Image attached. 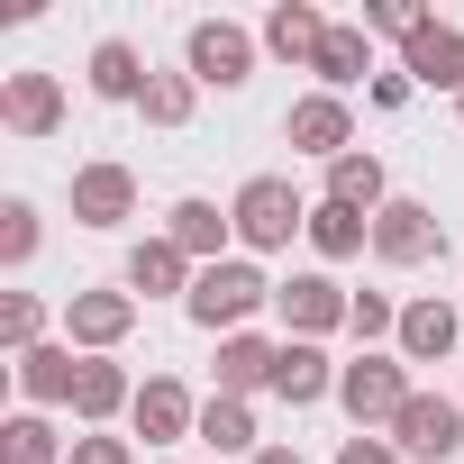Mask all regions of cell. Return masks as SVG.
<instances>
[{"instance_id":"1","label":"cell","mask_w":464,"mask_h":464,"mask_svg":"<svg viewBox=\"0 0 464 464\" xmlns=\"http://www.w3.org/2000/svg\"><path fill=\"white\" fill-rule=\"evenodd\" d=\"M191 328H209V337H237L256 310H274V283L256 274V256H227V265H200V283H191Z\"/></svg>"},{"instance_id":"2","label":"cell","mask_w":464,"mask_h":464,"mask_svg":"<svg viewBox=\"0 0 464 464\" xmlns=\"http://www.w3.org/2000/svg\"><path fill=\"white\" fill-rule=\"evenodd\" d=\"M227 218H237V246H246V256H274V246L310 237V200H301L283 173H256V182H237Z\"/></svg>"},{"instance_id":"3","label":"cell","mask_w":464,"mask_h":464,"mask_svg":"<svg viewBox=\"0 0 464 464\" xmlns=\"http://www.w3.org/2000/svg\"><path fill=\"white\" fill-rule=\"evenodd\" d=\"M410 392H419V382H410L401 355H373V346H364L355 364H337V401H346L355 428H392V419L410 410Z\"/></svg>"},{"instance_id":"4","label":"cell","mask_w":464,"mask_h":464,"mask_svg":"<svg viewBox=\"0 0 464 464\" xmlns=\"http://www.w3.org/2000/svg\"><path fill=\"white\" fill-rule=\"evenodd\" d=\"M256 28H237V19H191V37H182V73L200 82V92H237L246 73H256Z\"/></svg>"},{"instance_id":"5","label":"cell","mask_w":464,"mask_h":464,"mask_svg":"<svg viewBox=\"0 0 464 464\" xmlns=\"http://www.w3.org/2000/svg\"><path fill=\"white\" fill-rule=\"evenodd\" d=\"M128 328H137V292L128 283H92V292L64 301V346L73 355H110Z\"/></svg>"},{"instance_id":"6","label":"cell","mask_w":464,"mask_h":464,"mask_svg":"<svg viewBox=\"0 0 464 464\" xmlns=\"http://www.w3.org/2000/svg\"><path fill=\"white\" fill-rule=\"evenodd\" d=\"M392 446H401V464H446V455L464 446V401H446V392H410V410L392 419Z\"/></svg>"},{"instance_id":"7","label":"cell","mask_w":464,"mask_h":464,"mask_svg":"<svg viewBox=\"0 0 464 464\" xmlns=\"http://www.w3.org/2000/svg\"><path fill=\"white\" fill-rule=\"evenodd\" d=\"M373 256L401 265V274H410V265H437V256H446V218H437L428 200H382V209H373Z\"/></svg>"},{"instance_id":"8","label":"cell","mask_w":464,"mask_h":464,"mask_svg":"<svg viewBox=\"0 0 464 464\" xmlns=\"http://www.w3.org/2000/svg\"><path fill=\"white\" fill-rule=\"evenodd\" d=\"M283 137H292L301 155L337 164V155H355V110H346L337 92H301V101L283 110Z\"/></svg>"},{"instance_id":"9","label":"cell","mask_w":464,"mask_h":464,"mask_svg":"<svg viewBox=\"0 0 464 464\" xmlns=\"http://www.w3.org/2000/svg\"><path fill=\"white\" fill-rule=\"evenodd\" d=\"M346 310H355V292H337L328 274H292V283H274V319L292 328V337H328V328H346Z\"/></svg>"},{"instance_id":"10","label":"cell","mask_w":464,"mask_h":464,"mask_svg":"<svg viewBox=\"0 0 464 464\" xmlns=\"http://www.w3.org/2000/svg\"><path fill=\"white\" fill-rule=\"evenodd\" d=\"M128 428H137L146 446H182V437H200V401H191L173 373H155V382H137V410H128Z\"/></svg>"},{"instance_id":"11","label":"cell","mask_w":464,"mask_h":464,"mask_svg":"<svg viewBox=\"0 0 464 464\" xmlns=\"http://www.w3.org/2000/svg\"><path fill=\"white\" fill-rule=\"evenodd\" d=\"M0 128L10 137H55L64 128V82L55 73H0Z\"/></svg>"},{"instance_id":"12","label":"cell","mask_w":464,"mask_h":464,"mask_svg":"<svg viewBox=\"0 0 464 464\" xmlns=\"http://www.w3.org/2000/svg\"><path fill=\"white\" fill-rule=\"evenodd\" d=\"M10 373H19V401H28V410H73L82 355H73V346H28V355H10Z\"/></svg>"},{"instance_id":"13","label":"cell","mask_w":464,"mask_h":464,"mask_svg":"<svg viewBox=\"0 0 464 464\" xmlns=\"http://www.w3.org/2000/svg\"><path fill=\"white\" fill-rule=\"evenodd\" d=\"M164 237H173L191 265H227V237H237V218H227L218 200H173V209H164Z\"/></svg>"},{"instance_id":"14","label":"cell","mask_w":464,"mask_h":464,"mask_svg":"<svg viewBox=\"0 0 464 464\" xmlns=\"http://www.w3.org/2000/svg\"><path fill=\"white\" fill-rule=\"evenodd\" d=\"M73 218H82V227L137 218V173H128V164H82V173H73Z\"/></svg>"},{"instance_id":"15","label":"cell","mask_w":464,"mask_h":464,"mask_svg":"<svg viewBox=\"0 0 464 464\" xmlns=\"http://www.w3.org/2000/svg\"><path fill=\"white\" fill-rule=\"evenodd\" d=\"M401 73L428 82V92H455V101H464V28H437V19H428V28L401 46Z\"/></svg>"},{"instance_id":"16","label":"cell","mask_w":464,"mask_h":464,"mask_svg":"<svg viewBox=\"0 0 464 464\" xmlns=\"http://www.w3.org/2000/svg\"><path fill=\"white\" fill-rule=\"evenodd\" d=\"M274 364H283V346H274V337H256V328L218 337V392H227V401H256V392H274Z\"/></svg>"},{"instance_id":"17","label":"cell","mask_w":464,"mask_h":464,"mask_svg":"<svg viewBox=\"0 0 464 464\" xmlns=\"http://www.w3.org/2000/svg\"><path fill=\"white\" fill-rule=\"evenodd\" d=\"M119 410H137V382L119 355H82V382H73V419L82 428H110Z\"/></svg>"},{"instance_id":"18","label":"cell","mask_w":464,"mask_h":464,"mask_svg":"<svg viewBox=\"0 0 464 464\" xmlns=\"http://www.w3.org/2000/svg\"><path fill=\"white\" fill-rule=\"evenodd\" d=\"M191 283H200V265H191L173 237H137V256H128V292H146V301L182 292V301H191Z\"/></svg>"},{"instance_id":"19","label":"cell","mask_w":464,"mask_h":464,"mask_svg":"<svg viewBox=\"0 0 464 464\" xmlns=\"http://www.w3.org/2000/svg\"><path fill=\"white\" fill-rule=\"evenodd\" d=\"M455 337H464V319H455V301H410L401 310V364H437V355H455Z\"/></svg>"},{"instance_id":"20","label":"cell","mask_w":464,"mask_h":464,"mask_svg":"<svg viewBox=\"0 0 464 464\" xmlns=\"http://www.w3.org/2000/svg\"><path fill=\"white\" fill-rule=\"evenodd\" d=\"M328 392H337V364H328L310 337H283V364H274V401L310 410V401H328Z\"/></svg>"},{"instance_id":"21","label":"cell","mask_w":464,"mask_h":464,"mask_svg":"<svg viewBox=\"0 0 464 464\" xmlns=\"http://www.w3.org/2000/svg\"><path fill=\"white\" fill-rule=\"evenodd\" d=\"M283 64H319V46H328V19L310 10V0H283V10H265V28H256Z\"/></svg>"},{"instance_id":"22","label":"cell","mask_w":464,"mask_h":464,"mask_svg":"<svg viewBox=\"0 0 464 464\" xmlns=\"http://www.w3.org/2000/svg\"><path fill=\"white\" fill-rule=\"evenodd\" d=\"M146 73H155V64H146L128 37H101V46H92V64H82V82H92L101 101H146Z\"/></svg>"},{"instance_id":"23","label":"cell","mask_w":464,"mask_h":464,"mask_svg":"<svg viewBox=\"0 0 464 464\" xmlns=\"http://www.w3.org/2000/svg\"><path fill=\"white\" fill-rule=\"evenodd\" d=\"M200 446H209V455H265V437H256V401L209 392V401H200Z\"/></svg>"},{"instance_id":"24","label":"cell","mask_w":464,"mask_h":464,"mask_svg":"<svg viewBox=\"0 0 464 464\" xmlns=\"http://www.w3.org/2000/svg\"><path fill=\"white\" fill-rule=\"evenodd\" d=\"M328 200H337V209H364V218H373V209L392 200V182H382V155H373V146L337 155V164H328Z\"/></svg>"},{"instance_id":"25","label":"cell","mask_w":464,"mask_h":464,"mask_svg":"<svg viewBox=\"0 0 464 464\" xmlns=\"http://www.w3.org/2000/svg\"><path fill=\"white\" fill-rule=\"evenodd\" d=\"M310 73H319V92H337V101H346V92L373 73V55H364V28L328 19V46H319V64H310Z\"/></svg>"},{"instance_id":"26","label":"cell","mask_w":464,"mask_h":464,"mask_svg":"<svg viewBox=\"0 0 464 464\" xmlns=\"http://www.w3.org/2000/svg\"><path fill=\"white\" fill-rule=\"evenodd\" d=\"M310 246H319L328 265H355V256L373 246V218H364V209H337V200H319V209H310Z\"/></svg>"},{"instance_id":"27","label":"cell","mask_w":464,"mask_h":464,"mask_svg":"<svg viewBox=\"0 0 464 464\" xmlns=\"http://www.w3.org/2000/svg\"><path fill=\"white\" fill-rule=\"evenodd\" d=\"M0 455H10V464H64L73 446L46 428V410H10V428H0Z\"/></svg>"},{"instance_id":"28","label":"cell","mask_w":464,"mask_h":464,"mask_svg":"<svg viewBox=\"0 0 464 464\" xmlns=\"http://www.w3.org/2000/svg\"><path fill=\"white\" fill-rule=\"evenodd\" d=\"M191 101H200V82L191 73H146V128H191Z\"/></svg>"},{"instance_id":"29","label":"cell","mask_w":464,"mask_h":464,"mask_svg":"<svg viewBox=\"0 0 464 464\" xmlns=\"http://www.w3.org/2000/svg\"><path fill=\"white\" fill-rule=\"evenodd\" d=\"M37 237H46V227H37V200H0V265H37Z\"/></svg>"},{"instance_id":"30","label":"cell","mask_w":464,"mask_h":464,"mask_svg":"<svg viewBox=\"0 0 464 464\" xmlns=\"http://www.w3.org/2000/svg\"><path fill=\"white\" fill-rule=\"evenodd\" d=\"M0 346H10V355L46 346V301H37V292H10V301H0Z\"/></svg>"},{"instance_id":"31","label":"cell","mask_w":464,"mask_h":464,"mask_svg":"<svg viewBox=\"0 0 464 464\" xmlns=\"http://www.w3.org/2000/svg\"><path fill=\"white\" fill-rule=\"evenodd\" d=\"M355 28H364V37H401V46H410V37L428 28V10H410V0H364V19H355Z\"/></svg>"},{"instance_id":"32","label":"cell","mask_w":464,"mask_h":464,"mask_svg":"<svg viewBox=\"0 0 464 464\" xmlns=\"http://www.w3.org/2000/svg\"><path fill=\"white\" fill-rule=\"evenodd\" d=\"M346 328H355V337L373 346V337H401V310H392L382 292H355V310H346Z\"/></svg>"},{"instance_id":"33","label":"cell","mask_w":464,"mask_h":464,"mask_svg":"<svg viewBox=\"0 0 464 464\" xmlns=\"http://www.w3.org/2000/svg\"><path fill=\"white\" fill-rule=\"evenodd\" d=\"M64 464H137V437H110V428H82Z\"/></svg>"},{"instance_id":"34","label":"cell","mask_w":464,"mask_h":464,"mask_svg":"<svg viewBox=\"0 0 464 464\" xmlns=\"http://www.w3.org/2000/svg\"><path fill=\"white\" fill-rule=\"evenodd\" d=\"M337 464H401V446H392V437H373V428H355V437L337 446Z\"/></svg>"},{"instance_id":"35","label":"cell","mask_w":464,"mask_h":464,"mask_svg":"<svg viewBox=\"0 0 464 464\" xmlns=\"http://www.w3.org/2000/svg\"><path fill=\"white\" fill-rule=\"evenodd\" d=\"M410 92H419L410 73H373V110H410Z\"/></svg>"},{"instance_id":"36","label":"cell","mask_w":464,"mask_h":464,"mask_svg":"<svg viewBox=\"0 0 464 464\" xmlns=\"http://www.w3.org/2000/svg\"><path fill=\"white\" fill-rule=\"evenodd\" d=\"M246 464H310L301 446H265V455H246Z\"/></svg>"},{"instance_id":"37","label":"cell","mask_w":464,"mask_h":464,"mask_svg":"<svg viewBox=\"0 0 464 464\" xmlns=\"http://www.w3.org/2000/svg\"><path fill=\"white\" fill-rule=\"evenodd\" d=\"M455 119H464V101H455Z\"/></svg>"}]
</instances>
